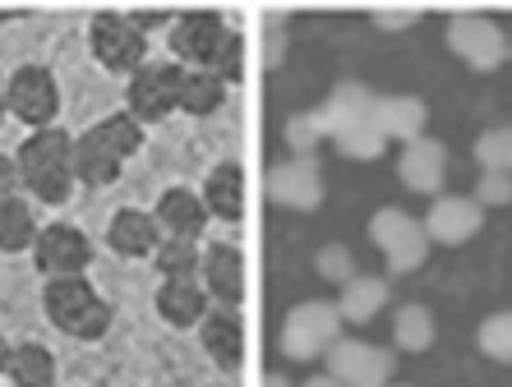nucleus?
<instances>
[{
    "label": "nucleus",
    "instance_id": "obj_8",
    "mask_svg": "<svg viewBox=\"0 0 512 387\" xmlns=\"http://www.w3.org/2000/svg\"><path fill=\"white\" fill-rule=\"evenodd\" d=\"M231 33H236V28H231L217 10H180L171 33H167V42H171L176 65H185V70H208L217 60V51L227 47Z\"/></svg>",
    "mask_w": 512,
    "mask_h": 387
},
{
    "label": "nucleus",
    "instance_id": "obj_28",
    "mask_svg": "<svg viewBox=\"0 0 512 387\" xmlns=\"http://www.w3.org/2000/svg\"><path fill=\"white\" fill-rule=\"evenodd\" d=\"M227 102V83L208 70H185V83H180V111L185 116H213L217 106Z\"/></svg>",
    "mask_w": 512,
    "mask_h": 387
},
{
    "label": "nucleus",
    "instance_id": "obj_4",
    "mask_svg": "<svg viewBox=\"0 0 512 387\" xmlns=\"http://www.w3.org/2000/svg\"><path fill=\"white\" fill-rule=\"evenodd\" d=\"M180 83H185V65L176 60H148L130 74L125 83V102L139 125H162L171 111H180Z\"/></svg>",
    "mask_w": 512,
    "mask_h": 387
},
{
    "label": "nucleus",
    "instance_id": "obj_34",
    "mask_svg": "<svg viewBox=\"0 0 512 387\" xmlns=\"http://www.w3.org/2000/svg\"><path fill=\"white\" fill-rule=\"evenodd\" d=\"M314 268H319L323 282H333V286H346L351 277H356V254L346 245H323L319 258H314Z\"/></svg>",
    "mask_w": 512,
    "mask_h": 387
},
{
    "label": "nucleus",
    "instance_id": "obj_44",
    "mask_svg": "<svg viewBox=\"0 0 512 387\" xmlns=\"http://www.w3.org/2000/svg\"><path fill=\"white\" fill-rule=\"evenodd\" d=\"M508 60H512V51H508Z\"/></svg>",
    "mask_w": 512,
    "mask_h": 387
},
{
    "label": "nucleus",
    "instance_id": "obj_6",
    "mask_svg": "<svg viewBox=\"0 0 512 387\" xmlns=\"http://www.w3.org/2000/svg\"><path fill=\"white\" fill-rule=\"evenodd\" d=\"M88 47H93L97 65L111 74H134L139 65H148V33H139V28L130 24V14H120V10L93 14Z\"/></svg>",
    "mask_w": 512,
    "mask_h": 387
},
{
    "label": "nucleus",
    "instance_id": "obj_16",
    "mask_svg": "<svg viewBox=\"0 0 512 387\" xmlns=\"http://www.w3.org/2000/svg\"><path fill=\"white\" fill-rule=\"evenodd\" d=\"M157 226H162V235H171V240H199L203 231H208V203H203V194H194L190 185H171L162 189V199H157L153 208Z\"/></svg>",
    "mask_w": 512,
    "mask_h": 387
},
{
    "label": "nucleus",
    "instance_id": "obj_10",
    "mask_svg": "<svg viewBox=\"0 0 512 387\" xmlns=\"http://www.w3.org/2000/svg\"><path fill=\"white\" fill-rule=\"evenodd\" d=\"M328 374L342 387H388L397 374V351H383L374 341L337 337L328 351Z\"/></svg>",
    "mask_w": 512,
    "mask_h": 387
},
{
    "label": "nucleus",
    "instance_id": "obj_21",
    "mask_svg": "<svg viewBox=\"0 0 512 387\" xmlns=\"http://www.w3.org/2000/svg\"><path fill=\"white\" fill-rule=\"evenodd\" d=\"M107 240H111V249H116L120 258H153L157 245H162L167 235H162V226H157L153 212L125 208V212H116V217H111Z\"/></svg>",
    "mask_w": 512,
    "mask_h": 387
},
{
    "label": "nucleus",
    "instance_id": "obj_33",
    "mask_svg": "<svg viewBox=\"0 0 512 387\" xmlns=\"http://www.w3.org/2000/svg\"><path fill=\"white\" fill-rule=\"evenodd\" d=\"M323 139H328V129H323L319 111H305V116L286 120V143L296 148V157H314V148H319Z\"/></svg>",
    "mask_w": 512,
    "mask_h": 387
},
{
    "label": "nucleus",
    "instance_id": "obj_26",
    "mask_svg": "<svg viewBox=\"0 0 512 387\" xmlns=\"http://www.w3.org/2000/svg\"><path fill=\"white\" fill-rule=\"evenodd\" d=\"M37 240V212L33 203H24L19 194L14 199H0V254H24Z\"/></svg>",
    "mask_w": 512,
    "mask_h": 387
},
{
    "label": "nucleus",
    "instance_id": "obj_12",
    "mask_svg": "<svg viewBox=\"0 0 512 387\" xmlns=\"http://www.w3.org/2000/svg\"><path fill=\"white\" fill-rule=\"evenodd\" d=\"M33 263L42 277H84L93 263V240L70 222H51L33 240Z\"/></svg>",
    "mask_w": 512,
    "mask_h": 387
},
{
    "label": "nucleus",
    "instance_id": "obj_11",
    "mask_svg": "<svg viewBox=\"0 0 512 387\" xmlns=\"http://www.w3.org/2000/svg\"><path fill=\"white\" fill-rule=\"evenodd\" d=\"M448 51L462 60L466 70H499L503 60H508V33H503L494 19L485 14H457L453 24H448Z\"/></svg>",
    "mask_w": 512,
    "mask_h": 387
},
{
    "label": "nucleus",
    "instance_id": "obj_29",
    "mask_svg": "<svg viewBox=\"0 0 512 387\" xmlns=\"http://www.w3.org/2000/svg\"><path fill=\"white\" fill-rule=\"evenodd\" d=\"M153 263H157V272H162V277H199L203 249H199V240H171V235H167V240L157 245Z\"/></svg>",
    "mask_w": 512,
    "mask_h": 387
},
{
    "label": "nucleus",
    "instance_id": "obj_45",
    "mask_svg": "<svg viewBox=\"0 0 512 387\" xmlns=\"http://www.w3.org/2000/svg\"><path fill=\"white\" fill-rule=\"evenodd\" d=\"M0 88H5V83H0Z\"/></svg>",
    "mask_w": 512,
    "mask_h": 387
},
{
    "label": "nucleus",
    "instance_id": "obj_3",
    "mask_svg": "<svg viewBox=\"0 0 512 387\" xmlns=\"http://www.w3.org/2000/svg\"><path fill=\"white\" fill-rule=\"evenodd\" d=\"M42 309L74 341H97L111 332V305L97 295V286L88 277H47Z\"/></svg>",
    "mask_w": 512,
    "mask_h": 387
},
{
    "label": "nucleus",
    "instance_id": "obj_43",
    "mask_svg": "<svg viewBox=\"0 0 512 387\" xmlns=\"http://www.w3.org/2000/svg\"><path fill=\"white\" fill-rule=\"evenodd\" d=\"M5 116H10V111H5V88H0V120H5Z\"/></svg>",
    "mask_w": 512,
    "mask_h": 387
},
{
    "label": "nucleus",
    "instance_id": "obj_15",
    "mask_svg": "<svg viewBox=\"0 0 512 387\" xmlns=\"http://www.w3.org/2000/svg\"><path fill=\"white\" fill-rule=\"evenodd\" d=\"M480 222H485V208H480L476 199H466V194H439V199L429 203L425 231H429V240L457 249L480 231Z\"/></svg>",
    "mask_w": 512,
    "mask_h": 387
},
{
    "label": "nucleus",
    "instance_id": "obj_24",
    "mask_svg": "<svg viewBox=\"0 0 512 387\" xmlns=\"http://www.w3.org/2000/svg\"><path fill=\"white\" fill-rule=\"evenodd\" d=\"M383 305H388V282L383 277H351V282L342 286V295H337V314H342V323H370L374 314H383Z\"/></svg>",
    "mask_w": 512,
    "mask_h": 387
},
{
    "label": "nucleus",
    "instance_id": "obj_39",
    "mask_svg": "<svg viewBox=\"0 0 512 387\" xmlns=\"http://www.w3.org/2000/svg\"><path fill=\"white\" fill-rule=\"evenodd\" d=\"M19 185H24V176H19V162L0 153V199H14V194H19Z\"/></svg>",
    "mask_w": 512,
    "mask_h": 387
},
{
    "label": "nucleus",
    "instance_id": "obj_9",
    "mask_svg": "<svg viewBox=\"0 0 512 387\" xmlns=\"http://www.w3.org/2000/svg\"><path fill=\"white\" fill-rule=\"evenodd\" d=\"M5 111L33 129H51L60 116V83L47 65H19L5 79Z\"/></svg>",
    "mask_w": 512,
    "mask_h": 387
},
{
    "label": "nucleus",
    "instance_id": "obj_41",
    "mask_svg": "<svg viewBox=\"0 0 512 387\" xmlns=\"http://www.w3.org/2000/svg\"><path fill=\"white\" fill-rule=\"evenodd\" d=\"M305 387H342V383H337L333 374H319V378H310V383H305Z\"/></svg>",
    "mask_w": 512,
    "mask_h": 387
},
{
    "label": "nucleus",
    "instance_id": "obj_2",
    "mask_svg": "<svg viewBox=\"0 0 512 387\" xmlns=\"http://www.w3.org/2000/svg\"><path fill=\"white\" fill-rule=\"evenodd\" d=\"M19 176H24V189L37 203H65L74 189V139L65 129H33L24 143H19Z\"/></svg>",
    "mask_w": 512,
    "mask_h": 387
},
{
    "label": "nucleus",
    "instance_id": "obj_17",
    "mask_svg": "<svg viewBox=\"0 0 512 387\" xmlns=\"http://www.w3.org/2000/svg\"><path fill=\"white\" fill-rule=\"evenodd\" d=\"M199 341H203V351H208V360H213L217 369H227V374L240 369V360H245V323H240V314L227 305H217L203 314Z\"/></svg>",
    "mask_w": 512,
    "mask_h": 387
},
{
    "label": "nucleus",
    "instance_id": "obj_22",
    "mask_svg": "<svg viewBox=\"0 0 512 387\" xmlns=\"http://www.w3.org/2000/svg\"><path fill=\"white\" fill-rule=\"evenodd\" d=\"M199 194L208 203V217H217V222H240L245 217V171L236 162H217Z\"/></svg>",
    "mask_w": 512,
    "mask_h": 387
},
{
    "label": "nucleus",
    "instance_id": "obj_38",
    "mask_svg": "<svg viewBox=\"0 0 512 387\" xmlns=\"http://www.w3.org/2000/svg\"><path fill=\"white\" fill-rule=\"evenodd\" d=\"M176 24V10H167V5H153V10H130V24L139 28V33H153V28H162V24Z\"/></svg>",
    "mask_w": 512,
    "mask_h": 387
},
{
    "label": "nucleus",
    "instance_id": "obj_36",
    "mask_svg": "<svg viewBox=\"0 0 512 387\" xmlns=\"http://www.w3.org/2000/svg\"><path fill=\"white\" fill-rule=\"evenodd\" d=\"M476 203H480V208H508V203H512V176H494V171H480Z\"/></svg>",
    "mask_w": 512,
    "mask_h": 387
},
{
    "label": "nucleus",
    "instance_id": "obj_37",
    "mask_svg": "<svg viewBox=\"0 0 512 387\" xmlns=\"http://www.w3.org/2000/svg\"><path fill=\"white\" fill-rule=\"evenodd\" d=\"M420 5H370V19L379 28H388V33H397V28H411L420 24Z\"/></svg>",
    "mask_w": 512,
    "mask_h": 387
},
{
    "label": "nucleus",
    "instance_id": "obj_35",
    "mask_svg": "<svg viewBox=\"0 0 512 387\" xmlns=\"http://www.w3.org/2000/svg\"><path fill=\"white\" fill-rule=\"evenodd\" d=\"M208 74H217L222 83H236V79H245V37L240 33H231L227 37V47L217 51V60L208 65Z\"/></svg>",
    "mask_w": 512,
    "mask_h": 387
},
{
    "label": "nucleus",
    "instance_id": "obj_5",
    "mask_svg": "<svg viewBox=\"0 0 512 387\" xmlns=\"http://www.w3.org/2000/svg\"><path fill=\"white\" fill-rule=\"evenodd\" d=\"M370 240L379 245V254H383V263H388V272L393 277H402V272H416L420 263L429 258V231H425V222H416L411 212H402V208H383V212H374L370 217Z\"/></svg>",
    "mask_w": 512,
    "mask_h": 387
},
{
    "label": "nucleus",
    "instance_id": "obj_13",
    "mask_svg": "<svg viewBox=\"0 0 512 387\" xmlns=\"http://www.w3.org/2000/svg\"><path fill=\"white\" fill-rule=\"evenodd\" d=\"M268 199L277 208H296V212H314L323 203V171L314 157H291V162L268 171Z\"/></svg>",
    "mask_w": 512,
    "mask_h": 387
},
{
    "label": "nucleus",
    "instance_id": "obj_19",
    "mask_svg": "<svg viewBox=\"0 0 512 387\" xmlns=\"http://www.w3.org/2000/svg\"><path fill=\"white\" fill-rule=\"evenodd\" d=\"M157 314L171 328H199L208 314V291L199 277H162L157 286Z\"/></svg>",
    "mask_w": 512,
    "mask_h": 387
},
{
    "label": "nucleus",
    "instance_id": "obj_46",
    "mask_svg": "<svg viewBox=\"0 0 512 387\" xmlns=\"http://www.w3.org/2000/svg\"><path fill=\"white\" fill-rule=\"evenodd\" d=\"M388 387H393V383H388Z\"/></svg>",
    "mask_w": 512,
    "mask_h": 387
},
{
    "label": "nucleus",
    "instance_id": "obj_27",
    "mask_svg": "<svg viewBox=\"0 0 512 387\" xmlns=\"http://www.w3.org/2000/svg\"><path fill=\"white\" fill-rule=\"evenodd\" d=\"M434 337H439V323H434V314H429L425 305H402L393 314V346L406 355H425L429 346H434Z\"/></svg>",
    "mask_w": 512,
    "mask_h": 387
},
{
    "label": "nucleus",
    "instance_id": "obj_20",
    "mask_svg": "<svg viewBox=\"0 0 512 387\" xmlns=\"http://www.w3.org/2000/svg\"><path fill=\"white\" fill-rule=\"evenodd\" d=\"M370 120H374V129H379L383 139H402V148H406V143L425 139L429 111H425L420 97H374Z\"/></svg>",
    "mask_w": 512,
    "mask_h": 387
},
{
    "label": "nucleus",
    "instance_id": "obj_42",
    "mask_svg": "<svg viewBox=\"0 0 512 387\" xmlns=\"http://www.w3.org/2000/svg\"><path fill=\"white\" fill-rule=\"evenodd\" d=\"M263 387H291V378H286V374H268V378H263Z\"/></svg>",
    "mask_w": 512,
    "mask_h": 387
},
{
    "label": "nucleus",
    "instance_id": "obj_7",
    "mask_svg": "<svg viewBox=\"0 0 512 387\" xmlns=\"http://www.w3.org/2000/svg\"><path fill=\"white\" fill-rule=\"evenodd\" d=\"M342 337V314L328 300H305L286 314L282 323V355L286 360H319L333 351V341Z\"/></svg>",
    "mask_w": 512,
    "mask_h": 387
},
{
    "label": "nucleus",
    "instance_id": "obj_30",
    "mask_svg": "<svg viewBox=\"0 0 512 387\" xmlns=\"http://www.w3.org/2000/svg\"><path fill=\"white\" fill-rule=\"evenodd\" d=\"M476 162L494 176H512V125L499 129H485L476 139Z\"/></svg>",
    "mask_w": 512,
    "mask_h": 387
},
{
    "label": "nucleus",
    "instance_id": "obj_32",
    "mask_svg": "<svg viewBox=\"0 0 512 387\" xmlns=\"http://www.w3.org/2000/svg\"><path fill=\"white\" fill-rule=\"evenodd\" d=\"M480 341V351L489 355V360H499V364H512V314H494L480 323L476 332Z\"/></svg>",
    "mask_w": 512,
    "mask_h": 387
},
{
    "label": "nucleus",
    "instance_id": "obj_18",
    "mask_svg": "<svg viewBox=\"0 0 512 387\" xmlns=\"http://www.w3.org/2000/svg\"><path fill=\"white\" fill-rule=\"evenodd\" d=\"M443 171H448V148L439 139H416L406 143L402 157H397V180H402L411 194H439L443 189Z\"/></svg>",
    "mask_w": 512,
    "mask_h": 387
},
{
    "label": "nucleus",
    "instance_id": "obj_25",
    "mask_svg": "<svg viewBox=\"0 0 512 387\" xmlns=\"http://www.w3.org/2000/svg\"><path fill=\"white\" fill-rule=\"evenodd\" d=\"M5 374L14 387H56V355L42 341H19Z\"/></svg>",
    "mask_w": 512,
    "mask_h": 387
},
{
    "label": "nucleus",
    "instance_id": "obj_40",
    "mask_svg": "<svg viewBox=\"0 0 512 387\" xmlns=\"http://www.w3.org/2000/svg\"><path fill=\"white\" fill-rule=\"evenodd\" d=\"M10 355H14V341H5V337H0V374L10 369Z\"/></svg>",
    "mask_w": 512,
    "mask_h": 387
},
{
    "label": "nucleus",
    "instance_id": "obj_23",
    "mask_svg": "<svg viewBox=\"0 0 512 387\" xmlns=\"http://www.w3.org/2000/svg\"><path fill=\"white\" fill-rule=\"evenodd\" d=\"M370 106H374V93L365 88V83H356V79L337 83L333 93H328V102L319 106L328 139H337V134H346V129L365 125V120H370Z\"/></svg>",
    "mask_w": 512,
    "mask_h": 387
},
{
    "label": "nucleus",
    "instance_id": "obj_1",
    "mask_svg": "<svg viewBox=\"0 0 512 387\" xmlns=\"http://www.w3.org/2000/svg\"><path fill=\"white\" fill-rule=\"evenodd\" d=\"M143 148V125L120 111V116H107L88 125L79 139H74V180L102 189V185H116L120 180V166L130 162L134 153Z\"/></svg>",
    "mask_w": 512,
    "mask_h": 387
},
{
    "label": "nucleus",
    "instance_id": "obj_31",
    "mask_svg": "<svg viewBox=\"0 0 512 387\" xmlns=\"http://www.w3.org/2000/svg\"><path fill=\"white\" fill-rule=\"evenodd\" d=\"M333 148H337L342 157H356V162H374V157L388 148V139H383L379 129H374V120H365V125H356V129H346V134H337Z\"/></svg>",
    "mask_w": 512,
    "mask_h": 387
},
{
    "label": "nucleus",
    "instance_id": "obj_14",
    "mask_svg": "<svg viewBox=\"0 0 512 387\" xmlns=\"http://www.w3.org/2000/svg\"><path fill=\"white\" fill-rule=\"evenodd\" d=\"M199 282L208 291V300L236 309L245 300V291H250V282H245V254L236 245H208L199 263Z\"/></svg>",
    "mask_w": 512,
    "mask_h": 387
}]
</instances>
